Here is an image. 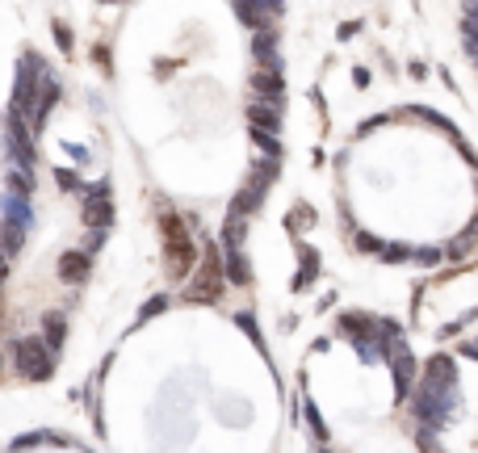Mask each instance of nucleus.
Listing matches in <instances>:
<instances>
[{"label": "nucleus", "instance_id": "obj_1", "mask_svg": "<svg viewBox=\"0 0 478 453\" xmlns=\"http://www.w3.org/2000/svg\"><path fill=\"white\" fill-rule=\"evenodd\" d=\"M34 126L26 122V114L21 109H4V151H9V160H21V164H38V143H34Z\"/></svg>", "mask_w": 478, "mask_h": 453}, {"label": "nucleus", "instance_id": "obj_2", "mask_svg": "<svg viewBox=\"0 0 478 453\" xmlns=\"http://www.w3.org/2000/svg\"><path fill=\"white\" fill-rule=\"evenodd\" d=\"M160 231H164V252H168V273L181 281L185 273H189L193 265V244H189V235H185V223L168 210L164 219H160Z\"/></svg>", "mask_w": 478, "mask_h": 453}, {"label": "nucleus", "instance_id": "obj_3", "mask_svg": "<svg viewBox=\"0 0 478 453\" xmlns=\"http://www.w3.org/2000/svg\"><path fill=\"white\" fill-rule=\"evenodd\" d=\"M13 361H17V369H21V378H30V382H43L50 373V349L43 336H26V340H17L13 344Z\"/></svg>", "mask_w": 478, "mask_h": 453}, {"label": "nucleus", "instance_id": "obj_4", "mask_svg": "<svg viewBox=\"0 0 478 453\" xmlns=\"http://www.w3.org/2000/svg\"><path fill=\"white\" fill-rule=\"evenodd\" d=\"M277 181V164H269V160H260L256 168H252V177H248V189L235 197V210L239 214H252L260 202H265V193H269V185Z\"/></svg>", "mask_w": 478, "mask_h": 453}, {"label": "nucleus", "instance_id": "obj_5", "mask_svg": "<svg viewBox=\"0 0 478 453\" xmlns=\"http://www.w3.org/2000/svg\"><path fill=\"white\" fill-rule=\"evenodd\" d=\"M197 277H201V281L193 285V298H197V302H201V298H206V302H214V298H218V290H223V277H227V273L218 269V252H214V244H210V239H206V261H201V273H197Z\"/></svg>", "mask_w": 478, "mask_h": 453}, {"label": "nucleus", "instance_id": "obj_6", "mask_svg": "<svg viewBox=\"0 0 478 453\" xmlns=\"http://www.w3.org/2000/svg\"><path fill=\"white\" fill-rule=\"evenodd\" d=\"M248 126H260V131H273L277 135V126H282V101L252 92V101H248Z\"/></svg>", "mask_w": 478, "mask_h": 453}, {"label": "nucleus", "instance_id": "obj_7", "mask_svg": "<svg viewBox=\"0 0 478 453\" xmlns=\"http://www.w3.org/2000/svg\"><path fill=\"white\" fill-rule=\"evenodd\" d=\"M84 223H89V226H109V223H113V206H109V185H105V181L89 189V202H84Z\"/></svg>", "mask_w": 478, "mask_h": 453}, {"label": "nucleus", "instance_id": "obj_8", "mask_svg": "<svg viewBox=\"0 0 478 453\" xmlns=\"http://www.w3.org/2000/svg\"><path fill=\"white\" fill-rule=\"evenodd\" d=\"M453 382H457V373H453V361H449V357H432V361H428V382H424V386L440 391V395H449V399H457Z\"/></svg>", "mask_w": 478, "mask_h": 453}, {"label": "nucleus", "instance_id": "obj_9", "mask_svg": "<svg viewBox=\"0 0 478 453\" xmlns=\"http://www.w3.org/2000/svg\"><path fill=\"white\" fill-rule=\"evenodd\" d=\"M0 210H4V219H13V223H21V226H30V223H34L30 197H26V193H17V189H9V193L0 197Z\"/></svg>", "mask_w": 478, "mask_h": 453}, {"label": "nucleus", "instance_id": "obj_10", "mask_svg": "<svg viewBox=\"0 0 478 453\" xmlns=\"http://www.w3.org/2000/svg\"><path fill=\"white\" fill-rule=\"evenodd\" d=\"M26 231H30V226L13 223V219H0V256H4V261H13V256L21 252V244H26Z\"/></svg>", "mask_w": 478, "mask_h": 453}, {"label": "nucleus", "instance_id": "obj_11", "mask_svg": "<svg viewBox=\"0 0 478 453\" xmlns=\"http://www.w3.org/2000/svg\"><path fill=\"white\" fill-rule=\"evenodd\" d=\"M59 277L72 285H80L84 277H89V252H63V261H59Z\"/></svg>", "mask_w": 478, "mask_h": 453}, {"label": "nucleus", "instance_id": "obj_12", "mask_svg": "<svg viewBox=\"0 0 478 453\" xmlns=\"http://www.w3.org/2000/svg\"><path fill=\"white\" fill-rule=\"evenodd\" d=\"M252 55L260 67H277V38L269 30H256V43H252Z\"/></svg>", "mask_w": 478, "mask_h": 453}, {"label": "nucleus", "instance_id": "obj_13", "mask_svg": "<svg viewBox=\"0 0 478 453\" xmlns=\"http://www.w3.org/2000/svg\"><path fill=\"white\" fill-rule=\"evenodd\" d=\"M252 92H256V97H277V92H282V76H277V67H256V76H252Z\"/></svg>", "mask_w": 478, "mask_h": 453}, {"label": "nucleus", "instance_id": "obj_14", "mask_svg": "<svg viewBox=\"0 0 478 453\" xmlns=\"http://www.w3.org/2000/svg\"><path fill=\"white\" fill-rule=\"evenodd\" d=\"M63 332H67V319L59 315V311H47V315H43V340H47L50 353L63 344Z\"/></svg>", "mask_w": 478, "mask_h": 453}, {"label": "nucleus", "instance_id": "obj_15", "mask_svg": "<svg viewBox=\"0 0 478 453\" xmlns=\"http://www.w3.org/2000/svg\"><path fill=\"white\" fill-rule=\"evenodd\" d=\"M227 281H235V285H248V281H252V269H248V261H243V256H239L235 248H227Z\"/></svg>", "mask_w": 478, "mask_h": 453}, {"label": "nucleus", "instance_id": "obj_16", "mask_svg": "<svg viewBox=\"0 0 478 453\" xmlns=\"http://www.w3.org/2000/svg\"><path fill=\"white\" fill-rule=\"evenodd\" d=\"M411 373H416V365H411V353H403V349H394V386H399V395L411 386Z\"/></svg>", "mask_w": 478, "mask_h": 453}, {"label": "nucleus", "instance_id": "obj_17", "mask_svg": "<svg viewBox=\"0 0 478 453\" xmlns=\"http://www.w3.org/2000/svg\"><path fill=\"white\" fill-rule=\"evenodd\" d=\"M474 239H478V231H474V226H470L466 235H457V239H453V248H449V256H466V252L474 248Z\"/></svg>", "mask_w": 478, "mask_h": 453}, {"label": "nucleus", "instance_id": "obj_18", "mask_svg": "<svg viewBox=\"0 0 478 453\" xmlns=\"http://www.w3.org/2000/svg\"><path fill=\"white\" fill-rule=\"evenodd\" d=\"M50 30H55V38H59V50H72V43H76V38H72V30H67L63 21H50Z\"/></svg>", "mask_w": 478, "mask_h": 453}, {"label": "nucleus", "instance_id": "obj_19", "mask_svg": "<svg viewBox=\"0 0 478 453\" xmlns=\"http://www.w3.org/2000/svg\"><path fill=\"white\" fill-rule=\"evenodd\" d=\"M55 177H59V189H84L80 185V173H72V168H59Z\"/></svg>", "mask_w": 478, "mask_h": 453}, {"label": "nucleus", "instance_id": "obj_20", "mask_svg": "<svg viewBox=\"0 0 478 453\" xmlns=\"http://www.w3.org/2000/svg\"><path fill=\"white\" fill-rule=\"evenodd\" d=\"M101 239H105V226H89V235H84V252H89V256L101 248Z\"/></svg>", "mask_w": 478, "mask_h": 453}, {"label": "nucleus", "instance_id": "obj_21", "mask_svg": "<svg viewBox=\"0 0 478 453\" xmlns=\"http://www.w3.org/2000/svg\"><path fill=\"white\" fill-rule=\"evenodd\" d=\"M306 420H311V428H315V437H319V441H328V428L319 424V415H315V408H311V403H306Z\"/></svg>", "mask_w": 478, "mask_h": 453}, {"label": "nucleus", "instance_id": "obj_22", "mask_svg": "<svg viewBox=\"0 0 478 453\" xmlns=\"http://www.w3.org/2000/svg\"><path fill=\"white\" fill-rule=\"evenodd\" d=\"M164 302H168V298H151V302H147L143 311H139V319H151V315H160V311H164Z\"/></svg>", "mask_w": 478, "mask_h": 453}, {"label": "nucleus", "instance_id": "obj_23", "mask_svg": "<svg viewBox=\"0 0 478 453\" xmlns=\"http://www.w3.org/2000/svg\"><path fill=\"white\" fill-rule=\"evenodd\" d=\"M357 248H361V252H382V244H378L374 235H357Z\"/></svg>", "mask_w": 478, "mask_h": 453}, {"label": "nucleus", "instance_id": "obj_24", "mask_svg": "<svg viewBox=\"0 0 478 453\" xmlns=\"http://www.w3.org/2000/svg\"><path fill=\"white\" fill-rule=\"evenodd\" d=\"M323 453H328V449H323Z\"/></svg>", "mask_w": 478, "mask_h": 453}]
</instances>
